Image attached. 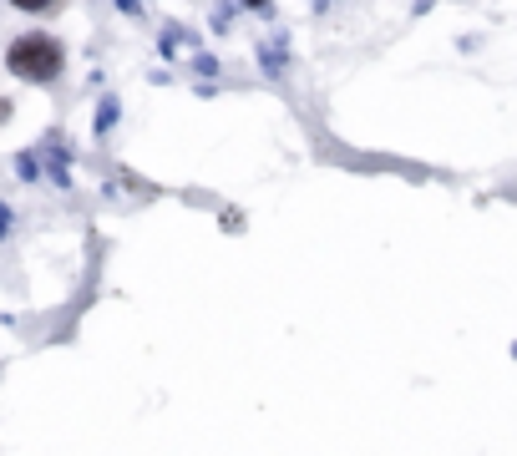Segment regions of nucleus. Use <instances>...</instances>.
<instances>
[{
	"instance_id": "nucleus-4",
	"label": "nucleus",
	"mask_w": 517,
	"mask_h": 456,
	"mask_svg": "<svg viewBox=\"0 0 517 456\" xmlns=\"http://www.w3.org/2000/svg\"><path fill=\"white\" fill-rule=\"evenodd\" d=\"M284 66V51H274V46H264V71H279Z\"/></svg>"
},
{
	"instance_id": "nucleus-8",
	"label": "nucleus",
	"mask_w": 517,
	"mask_h": 456,
	"mask_svg": "<svg viewBox=\"0 0 517 456\" xmlns=\"http://www.w3.org/2000/svg\"><path fill=\"white\" fill-rule=\"evenodd\" d=\"M315 6H330V0H315Z\"/></svg>"
},
{
	"instance_id": "nucleus-1",
	"label": "nucleus",
	"mask_w": 517,
	"mask_h": 456,
	"mask_svg": "<svg viewBox=\"0 0 517 456\" xmlns=\"http://www.w3.org/2000/svg\"><path fill=\"white\" fill-rule=\"evenodd\" d=\"M6 66L21 76V82H31V87H51L56 76H61V66H66V51H61V41H56V36L31 31V36L11 41Z\"/></svg>"
},
{
	"instance_id": "nucleus-5",
	"label": "nucleus",
	"mask_w": 517,
	"mask_h": 456,
	"mask_svg": "<svg viewBox=\"0 0 517 456\" xmlns=\"http://www.w3.org/2000/svg\"><path fill=\"white\" fill-rule=\"evenodd\" d=\"M6 234H11V208L0 203V239H6Z\"/></svg>"
},
{
	"instance_id": "nucleus-6",
	"label": "nucleus",
	"mask_w": 517,
	"mask_h": 456,
	"mask_svg": "<svg viewBox=\"0 0 517 456\" xmlns=\"http://www.w3.org/2000/svg\"><path fill=\"white\" fill-rule=\"evenodd\" d=\"M244 6H249V11H264V6H269V0H244Z\"/></svg>"
},
{
	"instance_id": "nucleus-7",
	"label": "nucleus",
	"mask_w": 517,
	"mask_h": 456,
	"mask_svg": "<svg viewBox=\"0 0 517 456\" xmlns=\"http://www.w3.org/2000/svg\"><path fill=\"white\" fill-rule=\"evenodd\" d=\"M6 112H11V102H0V122H6Z\"/></svg>"
},
{
	"instance_id": "nucleus-3",
	"label": "nucleus",
	"mask_w": 517,
	"mask_h": 456,
	"mask_svg": "<svg viewBox=\"0 0 517 456\" xmlns=\"http://www.w3.org/2000/svg\"><path fill=\"white\" fill-rule=\"evenodd\" d=\"M112 117H117V102H102V112H97V132H107Z\"/></svg>"
},
{
	"instance_id": "nucleus-2",
	"label": "nucleus",
	"mask_w": 517,
	"mask_h": 456,
	"mask_svg": "<svg viewBox=\"0 0 517 456\" xmlns=\"http://www.w3.org/2000/svg\"><path fill=\"white\" fill-rule=\"evenodd\" d=\"M11 6H16V11H26V16H41V11H51V6H56V0H11Z\"/></svg>"
}]
</instances>
